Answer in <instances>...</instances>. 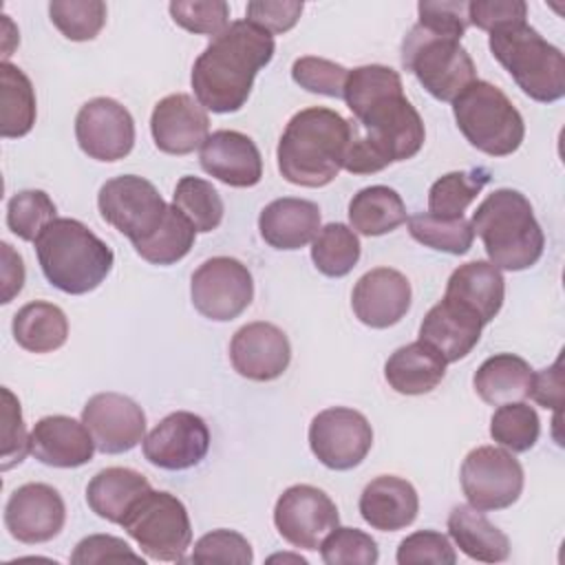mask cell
<instances>
[{
    "label": "cell",
    "instance_id": "cell-1",
    "mask_svg": "<svg viewBox=\"0 0 565 565\" xmlns=\"http://www.w3.org/2000/svg\"><path fill=\"white\" fill-rule=\"evenodd\" d=\"M344 102L362 126V139L391 166L415 157L426 139L424 121L404 97L402 77L384 64H366L349 71Z\"/></svg>",
    "mask_w": 565,
    "mask_h": 565
},
{
    "label": "cell",
    "instance_id": "cell-2",
    "mask_svg": "<svg viewBox=\"0 0 565 565\" xmlns=\"http://www.w3.org/2000/svg\"><path fill=\"white\" fill-rule=\"evenodd\" d=\"M274 35L236 20L212 38L192 66L196 102L212 113H236L245 106L256 73L274 57Z\"/></svg>",
    "mask_w": 565,
    "mask_h": 565
},
{
    "label": "cell",
    "instance_id": "cell-3",
    "mask_svg": "<svg viewBox=\"0 0 565 565\" xmlns=\"http://www.w3.org/2000/svg\"><path fill=\"white\" fill-rule=\"evenodd\" d=\"M349 141L351 121L340 113L324 106L305 108L282 130L276 150L278 170L294 185H329L342 170Z\"/></svg>",
    "mask_w": 565,
    "mask_h": 565
},
{
    "label": "cell",
    "instance_id": "cell-4",
    "mask_svg": "<svg viewBox=\"0 0 565 565\" xmlns=\"http://www.w3.org/2000/svg\"><path fill=\"white\" fill-rule=\"evenodd\" d=\"M44 278L60 291L82 296L97 289L113 269V249L77 218H53L35 238Z\"/></svg>",
    "mask_w": 565,
    "mask_h": 565
},
{
    "label": "cell",
    "instance_id": "cell-5",
    "mask_svg": "<svg viewBox=\"0 0 565 565\" xmlns=\"http://www.w3.org/2000/svg\"><path fill=\"white\" fill-rule=\"evenodd\" d=\"M470 225L497 269H530L543 256L545 234L530 201L519 190L501 188L488 194L475 210Z\"/></svg>",
    "mask_w": 565,
    "mask_h": 565
},
{
    "label": "cell",
    "instance_id": "cell-6",
    "mask_svg": "<svg viewBox=\"0 0 565 565\" xmlns=\"http://www.w3.org/2000/svg\"><path fill=\"white\" fill-rule=\"evenodd\" d=\"M490 51L516 86L541 104L565 95V57L527 22H514L490 33Z\"/></svg>",
    "mask_w": 565,
    "mask_h": 565
},
{
    "label": "cell",
    "instance_id": "cell-7",
    "mask_svg": "<svg viewBox=\"0 0 565 565\" xmlns=\"http://www.w3.org/2000/svg\"><path fill=\"white\" fill-rule=\"evenodd\" d=\"M452 113L468 143L490 157L512 154L525 137L521 113L508 95L490 82L475 79L452 102Z\"/></svg>",
    "mask_w": 565,
    "mask_h": 565
},
{
    "label": "cell",
    "instance_id": "cell-8",
    "mask_svg": "<svg viewBox=\"0 0 565 565\" xmlns=\"http://www.w3.org/2000/svg\"><path fill=\"white\" fill-rule=\"evenodd\" d=\"M402 66L439 102H455L475 79L477 68L459 40L415 24L402 42Z\"/></svg>",
    "mask_w": 565,
    "mask_h": 565
},
{
    "label": "cell",
    "instance_id": "cell-9",
    "mask_svg": "<svg viewBox=\"0 0 565 565\" xmlns=\"http://www.w3.org/2000/svg\"><path fill=\"white\" fill-rule=\"evenodd\" d=\"M154 561L179 563L192 543V525L181 499L166 490L143 492L119 523Z\"/></svg>",
    "mask_w": 565,
    "mask_h": 565
},
{
    "label": "cell",
    "instance_id": "cell-10",
    "mask_svg": "<svg viewBox=\"0 0 565 565\" xmlns=\"http://www.w3.org/2000/svg\"><path fill=\"white\" fill-rule=\"evenodd\" d=\"M97 207L106 223L130 238L132 245L146 241L166 218L168 203L157 188L137 174L106 181L97 194Z\"/></svg>",
    "mask_w": 565,
    "mask_h": 565
},
{
    "label": "cell",
    "instance_id": "cell-11",
    "mask_svg": "<svg viewBox=\"0 0 565 565\" xmlns=\"http://www.w3.org/2000/svg\"><path fill=\"white\" fill-rule=\"evenodd\" d=\"M459 479L468 505L481 512L510 508L523 492V468L519 459L497 446L470 450L461 463Z\"/></svg>",
    "mask_w": 565,
    "mask_h": 565
},
{
    "label": "cell",
    "instance_id": "cell-12",
    "mask_svg": "<svg viewBox=\"0 0 565 565\" xmlns=\"http://www.w3.org/2000/svg\"><path fill=\"white\" fill-rule=\"evenodd\" d=\"M190 296L194 309L214 322L238 318L254 298L249 269L230 256H214L192 274Z\"/></svg>",
    "mask_w": 565,
    "mask_h": 565
},
{
    "label": "cell",
    "instance_id": "cell-13",
    "mask_svg": "<svg viewBox=\"0 0 565 565\" xmlns=\"http://www.w3.org/2000/svg\"><path fill=\"white\" fill-rule=\"evenodd\" d=\"M309 446L316 459L331 470H351L373 446L369 419L347 406L320 411L309 424Z\"/></svg>",
    "mask_w": 565,
    "mask_h": 565
},
{
    "label": "cell",
    "instance_id": "cell-14",
    "mask_svg": "<svg viewBox=\"0 0 565 565\" xmlns=\"http://www.w3.org/2000/svg\"><path fill=\"white\" fill-rule=\"evenodd\" d=\"M274 525L289 545L318 550L322 539L340 525V514L327 492L309 483H298L278 497Z\"/></svg>",
    "mask_w": 565,
    "mask_h": 565
},
{
    "label": "cell",
    "instance_id": "cell-15",
    "mask_svg": "<svg viewBox=\"0 0 565 565\" xmlns=\"http://www.w3.org/2000/svg\"><path fill=\"white\" fill-rule=\"evenodd\" d=\"M75 139L90 159L119 161L135 146V119L117 99L95 97L75 117Z\"/></svg>",
    "mask_w": 565,
    "mask_h": 565
},
{
    "label": "cell",
    "instance_id": "cell-16",
    "mask_svg": "<svg viewBox=\"0 0 565 565\" xmlns=\"http://www.w3.org/2000/svg\"><path fill=\"white\" fill-rule=\"evenodd\" d=\"M210 450V430L203 417L190 411L166 415L143 437V457L163 470H188Z\"/></svg>",
    "mask_w": 565,
    "mask_h": 565
},
{
    "label": "cell",
    "instance_id": "cell-17",
    "mask_svg": "<svg viewBox=\"0 0 565 565\" xmlns=\"http://www.w3.org/2000/svg\"><path fill=\"white\" fill-rule=\"evenodd\" d=\"M82 422L88 428L95 448L104 455L132 450L146 435V415L141 406L121 393H97L84 411Z\"/></svg>",
    "mask_w": 565,
    "mask_h": 565
},
{
    "label": "cell",
    "instance_id": "cell-18",
    "mask_svg": "<svg viewBox=\"0 0 565 565\" xmlns=\"http://www.w3.org/2000/svg\"><path fill=\"white\" fill-rule=\"evenodd\" d=\"M64 521V501L49 483H24L11 492L4 505V525L20 543H46L62 532Z\"/></svg>",
    "mask_w": 565,
    "mask_h": 565
},
{
    "label": "cell",
    "instance_id": "cell-19",
    "mask_svg": "<svg viewBox=\"0 0 565 565\" xmlns=\"http://www.w3.org/2000/svg\"><path fill=\"white\" fill-rule=\"evenodd\" d=\"M230 360L238 375L254 382H271L287 371L291 347L282 329L258 320L232 335Z\"/></svg>",
    "mask_w": 565,
    "mask_h": 565
},
{
    "label": "cell",
    "instance_id": "cell-20",
    "mask_svg": "<svg viewBox=\"0 0 565 565\" xmlns=\"http://www.w3.org/2000/svg\"><path fill=\"white\" fill-rule=\"evenodd\" d=\"M411 282L402 271L375 267L355 282L351 307L362 324L371 329H386L406 316L411 309Z\"/></svg>",
    "mask_w": 565,
    "mask_h": 565
},
{
    "label": "cell",
    "instance_id": "cell-21",
    "mask_svg": "<svg viewBox=\"0 0 565 565\" xmlns=\"http://www.w3.org/2000/svg\"><path fill=\"white\" fill-rule=\"evenodd\" d=\"M210 117L205 108L185 93H174L157 102L150 117L154 146L166 154H190L207 139Z\"/></svg>",
    "mask_w": 565,
    "mask_h": 565
},
{
    "label": "cell",
    "instance_id": "cell-22",
    "mask_svg": "<svg viewBox=\"0 0 565 565\" xmlns=\"http://www.w3.org/2000/svg\"><path fill=\"white\" fill-rule=\"evenodd\" d=\"M201 168L232 188H252L263 179V159L256 143L238 130L207 135L199 154Z\"/></svg>",
    "mask_w": 565,
    "mask_h": 565
},
{
    "label": "cell",
    "instance_id": "cell-23",
    "mask_svg": "<svg viewBox=\"0 0 565 565\" xmlns=\"http://www.w3.org/2000/svg\"><path fill=\"white\" fill-rule=\"evenodd\" d=\"M95 441L84 426L66 415H46L31 430V455L53 468H79L93 459Z\"/></svg>",
    "mask_w": 565,
    "mask_h": 565
},
{
    "label": "cell",
    "instance_id": "cell-24",
    "mask_svg": "<svg viewBox=\"0 0 565 565\" xmlns=\"http://www.w3.org/2000/svg\"><path fill=\"white\" fill-rule=\"evenodd\" d=\"M486 324L466 307L441 298L419 324V340L430 344L446 362L466 358L479 342Z\"/></svg>",
    "mask_w": 565,
    "mask_h": 565
},
{
    "label": "cell",
    "instance_id": "cell-25",
    "mask_svg": "<svg viewBox=\"0 0 565 565\" xmlns=\"http://www.w3.org/2000/svg\"><path fill=\"white\" fill-rule=\"evenodd\" d=\"M419 497L411 481L395 475H380L360 494L362 519L380 532H397L415 521Z\"/></svg>",
    "mask_w": 565,
    "mask_h": 565
},
{
    "label": "cell",
    "instance_id": "cell-26",
    "mask_svg": "<svg viewBox=\"0 0 565 565\" xmlns=\"http://www.w3.org/2000/svg\"><path fill=\"white\" fill-rule=\"evenodd\" d=\"M258 230L263 241L274 249H300L320 230V207L307 199H276L263 207Z\"/></svg>",
    "mask_w": 565,
    "mask_h": 565
},
{
    "label": "cell",
    "instance_id": "cell-27",
    "mask_svg": "<svg viewBox=\"0 0 565 565\" xmlns=\"http://www.w3.org/2000/svg\"><path fill=\"white\" fill-rule=\"evenodd\" d=\"M444 298L466 307L483 324H488L503 307V274L490 260H470L466 265H459L448 278Z\"/></svg>",
    "mask_w": 565,
    "mask_h": 565
},
{
    "label": "cell",
    "instance_id": "cell-28",
    "mask_svg": "<svg viewBox=\"0 0 565 565\" xmlns=\"http://www.w3.org/2000/svg\"><path fill=\"white\" fill-rule=\"evenodd\" d=\"M446 360L426 342L417 340L391 353L384 364L388 386L402 395H424L437 388L446 375Z\"/></svg>",
    "mask_w": 565,
    "mask_h": 565
},
{
    "label": "cell",
    "instance_id": "cell-29",
    "mask_svg": "<svg viewBox=\"0 0 565 565\" xmlns=\"http://www.w3.org/2000/svg\"><path fill=\"white\" fill-rule=\"evenodd\" d=\"M448 534L455 545L481 563H501L510 556L508 536L472 505H455L448 514Z\"/></svg>",
    "mask_w": 565,
    "mask_h": 565
},
{
    "label": "cell",
    "instance_id": "cell-30",
    "mask_svg": "<svg viewBox=\"0 0 565 565\" xmlns=\"http://www.w3.org/2000/svg\"><path fill=\"white\" fill-rule=\"evenodd\" d=\"M532 375L534 371L523 358L514 353H497L481 362L472 384L486 404L501 406L530 397Z\"/></svg>",
    "mask_w": 565,
    "mask_h": 565
},
{
    "label": "cell",
    "instance_id": "cell-31",
    "mask_svg": "<svg viewBox=\"0 0 565 565\" xmlns=\"http://www.w3.org/2000/svg\"><path fill=\"white\" fill-rule=\"evenodd\" d=\"M148 490H150V483L141 472L132 468L113 466V468L99 470L88 481L86 501L97 516L110 523H121L128 508Z\"/></svg>",
    "mask_w": 565,
    "mask_h": 565
},
{
    "label": "cell",
    "instance_id": "cell-32",
    "mask_svg": "<svg viewBox=\"0 0 565 565\" xmlns=\"http://www.w3.org/2000/svg\"><path fill=\"white\" fill-rule=\"evenodd\" d=\"M11 331L15 342L31 353H51L68 338L66 313L46 300L26 302L13 316Z\"/></svg>",
    "mask_w": 565,
    "mask_h": 565
},
{
    "label": "cell",
    "instance_id": "cell-33",
    "mask_svg": "<svg viewBox=\"0 0 565 565\" xmlns=\"http://www.w3.org/2000/svg\"><path fill=\"white\" fill-rule=\"evenodd\" d=\"M349 221L358 234L382 236L406 221V205L393 188L369 185L353 194L349 203Z\"/></svg>",
    "mask_w": 565,
    "mask_h": 565
},
{
    "label": "cell",
    "instance_id": "cell-34",
    "mask_svg": "<svg viewBox=\"0 0 565 565\" xmlns=\"http://www.w3.org/2000/svg\"><path fill=\"white\" fill-rule=\"evenodd\" d=\"M35 124V93L31 79L18 66L0 64V135L24 137Z\"/></svg>",
    "mask_w": 565,
    "mask_h": 565
},
{
    "label": "cell",
    "instance_id": "cell-35",
    "mask_svg": "<svg viewBox=\"0 0 565 565\" xmlns=\"http://www.w3.org/2000/svg\"><path fill=\"white\" fill-rule=\"evenodd\" d=\"M194 238L196 230L192 227V223L174 205H168L163 223L146 241L132 247L143 260L152 265H174L177 260L188 256Z\"/></svg>",
    "mask_w": 565,
    "mask_h": 565
},
{
    "label": "cell",
    "instance_id": "cell-36",
    "mask_svg": "<svg viewBox=\"0 0 565 565\" xmlns=\"http://www.w3.org/2000/svg\"><path fill=\"white\" fill-rule=\"evenodd\" d=\"M311 260L329 278L347 276L360 260V238L344 223H327L311 243Z\"/></svg>",
    "mask_w": 565,
    "mask_h": 565
},
{
    "label": "cell",
    "instance_id": "cell-37",
    "mask_svg": "<svg viewBox=\"0 0 565 565\" xmlns=\"http://www.w3.org/2000/svg\"><path fill=\"white\" fill-rule=\"evenodd\" d=\"M488 181H490V174L483 168L444 174L428 190L430 214L441 218L463 216L466 207L477 199V194L483 190Z\"/></svg>",
    "mask_w": 565,
    "mask_h": 565
},
{
    "label": "cell",
    "instance_id": "cell-38",
    "mask_svg": "<svg viewBox=\"0 0 565 565\" xmlns=\"http://www.w3.org/2000/svg\"><path fill=\"white\" fill-rule=\"evenodd\" d=\"M172 205L192 223V227L201 234L216 230L223 221V199L216 188L199 177H181L174 194Z\"/></svg>",
    "mask_w": 565,
    "mask_h": 565
},
{
    "label": "cell",
    "instance_id": "cell-39",
    "mask_svg": "<svg viewBox=\"0 0 565 565\" xmlns=\"http://www.w3.org/2000/svg\"><path fill=\"white\" fill-rule=\"evenodd\" d=\"M408 232L411 236L437 252L461 256L472 247L475 232L468 218H441L430 212L408 216Z\"/></svg>",
    "mask_w": 565,
    "mask_h": 565
},
{
    "label": "cell",
    "instance_id": "cell-40",
    "mask_svg": "<svg viewBox=\"0 0 565 565\" xmlns=\"http://www.w3.org/2000/svg\"><path fill=\"white\" fill-rule=\"evenodd\" d=\"M539 415L525 402L501 404L490 417V437L512 452L530 450L539 441Z\"/></svg>",
    "mask_w": 565,
    "mask_h": 565
},
{
    "label": "cell",
    "instance_id": "cell-41",
    "mask_svg": "<svg viewBox=\"0 0 565 565\" xmlns=\"http://www.w3.org/2000/svg\"><path fill=\"white\" fill-rule=\"evenodd\" d=\"M49 15L64 38L88 42L95 40L106 24V4L102 0H53Z\"/></svg>",
    "mask_w": 565,
    "mask_h": 565
},
{
    "label": "cell",
    "instance_id": "cell-42",
    "mask_svg": "<svg viewBox=\"0 0 565 565\" xmlns=\"http://www.w3.org/2000/svg\"><path fill=\"white\" fill-rule=\"evenodd\" d=\"M55 203L44 190H22L7 203V225L18 238L35 243L42 230L55 218Z\"/></svg>",
    "mask_w": 565,
    "mask_h": 565
},
{
    "label": "cell",
    "instance_id": "cell-43",
    "mask_svg": "<svg viewBox=\"0 0 565 565\" xmlns=\"http://www.w3.org/2000/svg\"><path fill=\"white\" fill-rule=\"evenodd\" d=\"M320 556L327 565H373L380 558L377 543L358 527L335 525L320 543Z\"/></svg>",
    "mask_w": 565,
    "mask_h": 565
},
{
    "label": "cell",
    "instance_id": "cell-44",
    "mask_svg": "<svg viewBox=\"0 0 565 565\" xmlns=\"http://www.w3.org/2000/svg\"><path fill=\"white\" fill-rule=\"evenodd\" d=\"M168 9L172 20L190 33L216 38L230 26V7L223 0H174Z\"/></svg>",
    "mask_w": 565,
    "mask_h": 565
},
{
    "label": "cell",
    "instance_id": "cell-45",
    "mask_svg": "<svg viewBox=\"0 0 565 565\" xmlns=\"http://www.w3.org/2000/svg\"><path fill=\"white\" fill-rule=\"evenodd\" d=\"M347 75H349V68H344L342 64H335L331 60L316 57V55L298 57L291 66V77L300 88L309 93L327 95V97L344 95Z\"/></svg>",
    "mask_w": 565,
    "mask_h": 565
},
{
    "label": "cell",
    "instance_id": "cell-46",
    "mask_svg": "<svg viewBox=\"0 0 565 565\" xmlns=\"http://www.w3.org/2000/svg\"><path fill=\"white\" fill-rule=\"evenodd\" d=\"M192 563H232V565H249L254 561V552L249 541L234 530H212L203 534L192 550Z\"/></svg>",
    "mask_w": 565,
    "mask_h": 565
},
{
    "label": "cell",
    "instance_id": "cell-47",
    "mask_svg": "<svg viewBox=\"0 0 565 565\" xmlns=\"http://www.w3.org/2000/svg\"><path fill=\"white\" fill-rule=\"evenodd\" d=\"M31 452V435H26L18 397L2 388V461L0 468L9 470L24 461Z\"/></svg>",
    "mask_w": 565,
    "mask_h": 565
},
{
    "label": "cell",
    "instance_id": "cell-48",
    "mask_svg": "<svg viewBox=\"0 0 565 565\" xmlns=\"http://www.w3.org/2000/svg\"><path fill=\"white\" fill-rule=\"evenodd\" d=\"M397 563L399 565H415V563H435V565H455L457 552L450 545L448 536L435 530H419L408 534L397 547Z\"/></svg>",
    "mask_w": 565,
    "mask_h": 565
},
{
    "label": "cell",
    "instance_id": "cell-49",
    "mask_svg": "<svg viewBox=\"0 0 565 565\" xmlns=\"http://www.w3.org/2000/svg\"><path fill=\"white\" fill-rule=\"evenodd\" d=\"M419 20L424 29L441 35L461 40L468 29V2L463 0H422L417 4Z\"/></svg>",
    "mask_w": 565,
    "mask_h": 565
},
{
    "label": "cell",
    "instance_id": "cell-50",
    "mask_svg": "<svg viewBox=\"0 0 565 565\" xmlns=\"http://www.w3.org/2000/svg\"><path fill=\"white\" fill-rule=\"evenodd\" d=\"M305 4L298 0H252L245 9V20L267 33H285L296 26Z\"/></svg>",
    "mask_w": 565,
    "mask_h": 565
},
{
    "label": "cell",
    "instance_id": "cell-51",
    "mask_svg": "<svg viewBox=\"0 0 565 565\" xmlns=\"http://www.w3.org/2000/svg\"><path fill=\"white\" fill-rule=\"evenodd\" d=\"M527 4L523 0H472L468 2V22L481 31H497L501 26L525 22Z\"/></svg>",
    "mask_w": 565,
    "mask_h": 565
},
{
    "label": "cell",
    "instance_id": "cell-52",
    "mask_svg": "<svg viewBox=\"0 0 565 565\" xmlns=\"http://www.w3.org/2000/svg\"><path fill=\"white\" fill-rule=\"evenodd\" d=\"M124 558L143 563V558L135 554L124 539H117L110 534H90L82 539L71 554V563L75 565H93V563H108V561H124Z\"/></svg>",
    "mask_w": 565,
    "mask_h": 565
},
{
    "label": "cell",
    "instance_id": "cell-53",
    "mask_svg": "<svg viewBox=\"0 0 565 565\" xmlns=\"http://www.w3.org/2000/svg\"><path fill=\"white\" fill-rule=\"evenodd\" d=\"M530 397L541 404L543 408H554L556 413L563 406V371H561V358L532 375V388Z\"/></svg>",
    "mask_w": 565,
    "mask_h": 565
},
{
    "label": "cell",
    "instance_id": "cell-54",
    "mask_svg": "<svg viewBox=\"0 0 565 565\" xmlns=\"http://www.w3.org/2000/svg\"><path fill=\"white\" fill-rule=\"evenodd\" d=\"M2 249V300L0 302H11L15 294H20L24 285V263L18 252L9 243L0 245Z\"/></svg>",
    "mask_w": 565,
    "mask_h": 565
}]
</instances>
